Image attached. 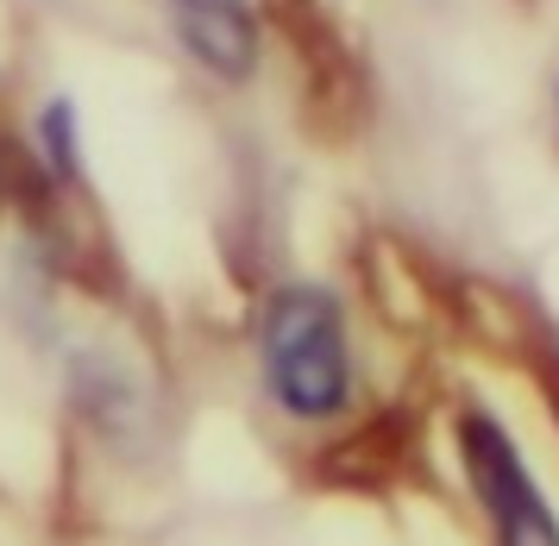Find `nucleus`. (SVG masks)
Listing matches in <instances>:
<instances>
[{"instance_id":"f257e3e1","label":"nucleus","mask_w":559,"mask_h":546,"mask_svg":"<svg viewBox=\"0 0 559 546\" xmlns=\"http://www.w3.org/2000/svg\"><path fill=\"white\" fill-rule=\"evenodd\" d=\"M264 377L289 415L321 422L333 415L346 390H353V365H346V327H340V301L328 289H283L264 308Z\"/></svg>"},{"instance_id":"f03ea898","label":"nucleus","mask_w":559,"mask_h":546,"mask_svg":"<svg viewBox=\"0 0 559 546\" xmlns=\"http://www.w3.org/2000/svg\"><path fill=\"white\" fill-rule=\"evenodd\" d=\"M459 452H465V472L484 497V515L497 527V546H559V515L547 509L540 484L528 477V465H522V452L503 427L490 415H465Z\"/></svg>"},{"instance_id":"7ed1b4c3","label":"nucleus","mask_w":559,"mask_h":546,"mask_svg":"<svg viewBox=\"0 0 559 546\" xmlns=\"http://www.w3.org/2000/svg\"><path fill=\"white\" fill-rule=\"evenodd\" d=\"M170 20L189 57L214 75H246L258 63V25L246 0H170Z\"/></svg>"}]
</instances>
